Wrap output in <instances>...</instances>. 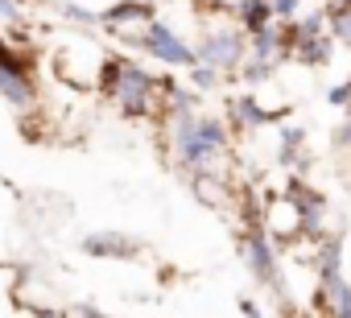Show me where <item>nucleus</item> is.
<instances>
[{
	"label": "nucleus",
	"instance_id": "f257e3e1",
	"mask_svg": "<svg viewBox=\"0 0 351 318\" xmlns=\"http://www.w3.org/2000/svg\"><path fill=\"white\" fill-rule=\"evenodd\" d=\"M161 140L173 170L182 178L199 174H228V157H232V124L219 116H165L161 120Z\"/></svg>",
	"mask_w": 351,
	"mask_h": 318
},
{
	"label": "nucleus",
	"instance_id": "f03ea898",
	"mask_svg": "<svg viewBox=\"0 0 351 318\" xmlns=\"http://www.w3.org/2000/svg\"><path fill=\"white\" fill-rule=\"evenodd\" d=\"M99 95L124 116V120H161V79L145 71L141 62L112 54L99 62Z\"/></svg>",
	"mask_w": 351,
	"mask_h": 318
},
{
	"label": "nucleus",
	"instance_id": "7ed1b4c3",
	"mask_svg": "<svg viewBox=\"0 0 351 318\" xmlns=\"http://www.w3.org/2000/svg\"><path fill=\"white\" fill-rule=\"evenodd\" d=\"M116 42L128 46V50H141L149 62H161V66H173V71L199 66L195 42H186L178 29L165 25V21H149V25H141V29H128V34H120Z\"/></svg>",
	"mask_w": 351,
	"mask_h": 318
},
{
	"label": "nucleus",
	"instance_id": "20e7f679",
	"mask_svg": "<svg viewBox=\"0 0 351 318\" xmlns=\"http://www.w3.org/2000/svg\"><path fill=\"white\" fill-rule=\"evenodd\" d=\"M240 260L261 289H269L281 306L289 302V289L281 277V252H277V240L265 232V223H252L248 232H240Z\"/></svg>",
	"mask_w": 351,
	"mask_h": 318
},
{
	"label": "nucleus",
	"instance_id": "39448f33",
	"mask_svg": "<svg viewBox=\"0 0 351 318\" xmlns=\"http://www.w3.org/2000/svg\"><path fill=\"white\" fill-rule=\"evenodd\" d=\"M199 50V62L203 66H215L219 75H240L244 62H248V34L232 21V25H207L195 42Z\"/></svg>",
	"mask_w": 351,
	"mask_h": 318
},
{
	"label": "nucleus",
	"instance_id": "423d86ee",
	"mask_svg": "<svg viewBox=\"0 0 351 318\" xmlns=\"http://www.w3.org/2000/svg\"><path fill=\"white\" fill-rule=\"evenodd\" d=\"M145 240L132 236V232H120V228H95L79 240V252L91 256V260H136L145 256Z\"/></svg>",
	"mask_w": 351,
	"mask_h": 318
},
{
	"label": "nucleus",
	"instance_id": "0eeeda50",
	"mask_svg": "<svg viewBox=\"0 0 351 318\" xmlns=\"http://www.w3.org/2000/svg\"><path fill=\"white\" fill-rule=\"evenodd\" d=\"M277 120H285V108H265L252 91L228 99V124H232V132H256V128H269Z\"/></svg>",
	"mask_w": 351,
	"mask_h": 318
},
{
	"label": "nucleus",
	"instance_id": "6e6552de",
	"mask_svg": "<svg viewBox=\"0 0 351 318\" xmlns=\"http://www.w3.org/2000/svg\"><path fill=\"white\" fill-rule=\"evenodd\" d=\"M149 21H157V5H153V0H116L112 9L99 13V29L112 34V38H120L128 29H141Z\"/></svg>",
	"mask_w": 351,
	"mask_h": 318
},
{
	"label": "nucleus",
	"instance_id": "1a4fd4ad",
	"mask_svg": "<svg viewBox=\"0 0 351 318\" xmlns=\"http://www.w3.org/2000/svg\"><path fill=\"white\" fill-rule=\"evenodd\" d=\"M38 75L34 71H0V99L17 112H34L38 108Z\"/></svg>",
	"mask_w": 351,
	"mask_h": 318
},
{
	"label": "nucleus",
	"instance_id": "9d476101",
	"mask_svg": "<svg viewBox=\"0 0 351 318\" xmlns=\"http://www.w3.org/2000/svg\"><path fill=\"white\" fill-rule=\"evenodd\" d=\"M195 199L203 207H215V211H228L232 203H240L236 186H232V174H199V178H186Z\"/></svg>",
	"mask_w": 351,
	"mask_h": 318
},
{
	"label": "nucleus",
	"instance_id": "9b49d317",
	"mask_svg": "<svg viewBox=\"0 0 351 318\" xmlns=\"http://www.w3.org/2000/svg\"><path fill=\"white\" fill-rule=\"evenodd\" d=\"M310 260H314V277H318V281L343 277V232H322V236L314 240Z\"/></svg>",
	"mask_w": 351,
	"mask_h": 318
},
{
	"label": "nucleus",
	"instance_id": "f8f14e48",
	"mask_svg": "<svg viewBox=\"0 0 351 318\" xmlns=\"http://www.w3.org/2000/svg\"><path fill=\"white\" fill-rule=\"evenodd\" d=\"M302 149H306V128H302V124H281V128H277V162H281V166H293L298 178L310 170V157H306Z\"/></svg>",
	"mask_w": 351,
	"mask_h": 318
},
{
	"label": "nucleus",
	"instance_id": "ddd939ff",
	"mask_svg": "<svg viewBox=\"0 0 351 318\" xmlns=\"http://www.w3.org/2000/svg\"><path fill=\"white\" fill-rule=\"evenodd\" d=\"M199 91L195 87H178L173 79H161V120L165 116H195L199 112Z\"/></svg>",
	"mask_w": 351,
	"mask_h": 318
},
{
	"label": "nucleus",
	"instance_id": "4468645a",
	"mask_svg": "<svg viewBox=\"0 0 351 318\" xmlns=\"http://www.w3.org/2000/svg\"><path fill=\"white\" fill-rule=\"evenodd\" d=\"M335 38L330 34H318V38H298L293 42V50H289V58L293 62H302V66H330V58H335Z\"/></svg>",
	"mask_w": 351,
	"mask_h": 318
},
{
	"label": "nucleus",
	"instance_id": "2eb2a0df",
	"mask_svg": "<svg viewBox=\"0 0 351 318\" xmlns=\"http://www.w3.org/2000/svg\"><path fill=\"white\" fill-rule=\"evenodd\" d=\"M232 21H236L248 38H252V34H261V29H269V25L277 21V17H273V0H248V5H244Z\"/></svg>",
	"mask_w": 351,
	"mask_h": 318
},
{
	"label": "nucleus",
	"instance_id": "dca6fc26",
	"mask_svg": "<svg viewBox=\"0 0 351 318\" xmlns=\"http://www.w3.org/2000/svg\"><path fill=\"white\" fill-rule=\"evenodd\" d=\"M42 5H46L54 17H62L66 25H79V29H99V13L83 9L79 0H42Z\"/></svg>",
	"mask_w": 351,
	"mask_h": 318
},
{
	"label": "nucleus",
	"instance_id": "f3484780",
	"mask_svg": "<svg viewBox=\"0 0 351 318\" xmlns=\"http://www.w3.org/2000/svg\"><path fill=\"white\" fill-rule=\"evenodd\" d=\"M248 54H252V58H273V62H285V46H281V25L273 21L269 29L252 34V38H248Z\"/></svg>",
	"mask_w": 351,
	"mask_h": 318
},
{
	"label": "nucleus",
	"instance_id": "a211bd4d",
	"mask_svg": "<svg viewBox=\"0 0 351 318\" xmlns=\"http://www.w3.org/2000/svg\"><path fill=\"white\" fill-rule=\"evenodd\" d=\"M0 71H34V58L25 46H17L9 34H0Z\"/></svg>",
	"mask_w": 351,
	"mask_h": 318
},
{
	"label": "nucleus",
	"instance_id": "6ab92c4d",
	"mask_svg": "<svg viewBox=\"0 0 351 318\" xmlns=\"http://www.w3.org/2000/svg\"><path fill=\"white\" fill-rule=\"evenodd\" d=\"M326 34L339 46H351V9L347 5H326Z\"/></svg>",
	"mask_w": 351,
	"mask_h": 318
},
{
	"label": "nucleus",
	"instance_id": "aec40b11",
	"mask_svg": "<svg viewBox=\"0 0 351 318\" xmlns=\"http://www.w3.org/2000/svg\"><path fill=\"white\" fill-rule=\"evenodd\" d=\"M277 66H281V62H273V58H252V54H248V62H244L240 79H244V83H248V91H252V87H265V83L277 75Z\"/></svg>",
	"mask_w": 351,
	"mask_h": 318
},
{
	"label": "nucleus",
	"instance_id": "412c9836",
	"mask_svg": "<svg viewBox=\"0 0 351 318\" xmlns=\"http://www.w3.org/2000/svg\"><path fill=\"white\" fill-rule=\"evenodd\" d=\"M186 79H191V87H195L199 95H215V91L223 87V79H228V75H219L215 66H203V62H199V66H191V71H186Z\"/></svg>",
	"mask_w": 351,
	"mask_h": 318
},
{
	"label": "nucleus",
	"instance_id": "4be33fe9",
	"mask_svg": "<svg viewBox=\"0 0 351 318\" xmlns=\"http://www.w3.org/2000/svg\"><path fill=\"white\" fill-rule=\"evenodd\" d=\"M244 5H248V0H199V9L203 13H215V17H236Z\"/></svg>",
	"mask_w": 351,
	"mask_h": 318
},
{
	"label": "nucleus",
	"instance_id": "5701e85b",
	"mask_svg": "<svg viewBox=\"0 0 351 318\" xmlns=\"http://www.w3.org/2000/svg\"><path fill=\"white\" fill-rule=\"evenodd\" d=\"M273 17L277 21H298L302 17V0H273Z\"/></svg>",
	"mask_w": 351,
	"mask_h": 318
},
{
	"label": "nucleus",
	"instance_id": "b1692460",
	"mask_svg": "<svg viewBox=\"0 0 351 318\" xmlns=\"http://www.w3.org/2000/svg\"><path fill=\"white\" fill-rule=\"evenodd\" d=\"M330 140H335V149H347V153H351V108H347V116L339 120V128L330 132Z\"/></svg>",
	"mask_w": 351,
	"mask_h": 318
},
{
	"label": "nucleus",
	"instance_id": "393cba45",
	"mask_svg": "<svg viewBox=\"0 0 351 318\" xmlns=\"http://www.w3.org/2000/svg\"><path fill=\"white\" fill-rule=\"evenodd\" d=\"M326 103H330V108H351V87H347V83H335V87L326 91Z\"/></svg>",
	"mask_w": 351,
	"mask_h": 318
},
{
	"label": "nucleus",
	"instance_id": "a878e982",
	"mask_svg": "<svg viewBox=\"0 0 351 318\" xmlns=\"http://www.w3.org/2000/svg\"><path fill=\"white\" fill-rule=\"evenodd\" d=\"M0 21H5V25H21V5H17V0H0Z\"/></svg>",
	"mask_w": 351,
	"mask_h": 318
},
{
	"label": "nucleus",
	"instance_id": "bb28decb",
	"mask_svg": "<svg viewBox=\"0 0 351 318\" xmlns=\"http://www.w3.org/2000/svg\"><path fill=\"white\" fill-rule=\"evenodd\" d=\"M71 318H108V314H104L99 306H91V302H83V306H75V310H71Z\"/></svg>",
	"mask_w": 351,
	"mask_h": 318
},
{
	"label": "nucleus",
	"instance_id": "cd10ccee",
	"mask_svg": "<svg viewBox=\"0 0 351 318\" xmlns=\"http://www.w3.org/2000/svg\"><path fill=\"white\" fill-rule=\"evenodd\" d=\"M240 314H244V318H265V314H261V306H256L252 297H240Z\"/></svg>",
	"mask_w": 351,
	"mask_h": 318
},
{
	"label": "nucleus",
	"instance_id": "c85d7f7f",
	"mask_svg": "<svg viewBox=\"0 0 351 318\" xmlns=\"http://www.w3.org/2000/svg\"><path fill=\"white\" fill-rule=\"evenodd\" d=\"M330 5H347V9H351V0H330Z\"/></svg>",
	"mask_w": 351,
	"mask_h": 318
},
{
	"label": "nucleus",
	"instance_id": "c756f323",
	"mask_svg": "<svg viewBox=\"0 0 351 318\" xmlns=\"http://www.w3.org/2000/svg\"><path fill=\"white\" fill-rule=\"evenodd\" d=\"M343 83H347V87H351V71H347V79H343Z\"/></svg>",
	"mask_w": 351,
	"mask_h": 318
},
{
	"label": "nucleus",
	"instance_id": "7c9ffc66",
	"mask_svg": "<svg viewBox=\"0 0 351 318\" xmlns=\"http://www.w3.org/2000/svg\"><path fill=\"white\" fill-rule=\"evenodd\" d=\"M17 5H29V0H17Z\"/></svg>",
	"mask_w": 351,
	"mask_h": 318
}]
</instances>
